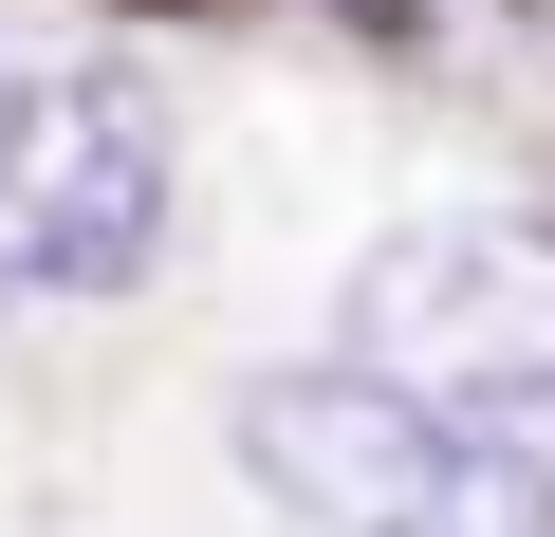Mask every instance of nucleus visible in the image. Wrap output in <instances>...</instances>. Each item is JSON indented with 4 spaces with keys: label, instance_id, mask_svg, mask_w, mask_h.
<instances>
[{
    "label": "nucleus",
    "instance_id": "f257e3e1",
    "mask_svg": "<svg viewBox=\"0 0 555 537\" xmlns=\"http://www.w3.org/2000/svg\"><path fill=\"white\" fill-rule=\"evenodd\" d=\"M241 482L297 537H555V445L389 371H259L241 389Z\"/></svg>",
    "mask_w": 555,
    "mask_h": 537
},
{
    "label": "nucleus",
    "instance_id": "7ed1b4c3",
    "mask_svg": "<svg viewBox=\"0 0 555 537\" xmlns=\"http://www.w3.org/2000/svg\"><path fill=\"white\" fill-rule=\"evenodd\" d=\"M167 204H185V167H167V112L130 93V75H93V56H56L38 75V112L0 130V297H130L149 259H167Z\"/></svg>",
    "mask_w": 555,
    "mask_h": 537
},
{
    "label": "nucleus",
    "instance_id": "39448f33",
    "mask_svg": "<svg viewBox=\"0 0 555 537\" xmlns=\"http://www.w3.org/2000/svg\"><path fill=\"white\" fill-rule=\"evenodd\" d=\"M167 20H185V0H167Z\"/></svg>",
    "mask_w": 555,
    "mask_h": 537
},
{
    "label": "nucleus",
    "instance_id": "f03ea898",
    "mask_svg": "<svg viewBox=\"0 0 555 537\" xmlns=\"http://www.w3.org/2000/svg\"><path fill=\"white\" fill-rule=\"evenodd\" d=\"M352 371L389 389H444V408H500V426H555V222L518 204H444V222H389L352 259Z\"/></svg>",
    "mask_w": 555,
    "mask_h": 537
},
{
    "label": "nucleus",
    "instance_id": "20e7f679",
    "mask_svg": "<svg viewBox=\"0 0 555 537\" xmlns=\"http://www.w3.org/2000/svg\"><path fill=\"white\" fill-rule=\"evenodd\" d=\"M38 75H56V38H38V20H0V130L38 112Z\"/></svg>",
    "mask_w": 555,
    "mask_h": 537
}]
</instances>
